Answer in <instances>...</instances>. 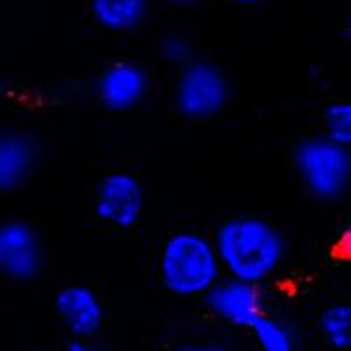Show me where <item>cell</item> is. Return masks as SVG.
Listing matches in <instances>:
<instances>
[{"mask_svg":"<svg viewBox=\"0 0 351 351\" xmlns=\"http://www.w3.org/2000/svg\"><path fill=\"white\" fill-rule=\"evenodd\" d=\"M223 276L263 285L280 274L288 253L283 232L258 215L239 213L225 218L213 234Z\"/></svg>","mask_w":351,"mask_h":351,"instance_id":"cell-1","label":"cell"},{"mask_svg":"<svg viewBox=\"0 0 351 351\" xmlns=\"http://www.w3.org/2000/svg\"><path fill=\"white\" fill-rule=\"evenodd\" d=\"M223 276L213 239L199 230H176L158 253V281L176 297H202Z\"/></svg>","mask_w":351,"mask_h":351,"instance_id":"cell-2","label":"cell"},{"mask_svg":"<svg viewBox=\"0 0 351 351\" xmlns=\"http://www.w3.org/2000/svg\"><path fill=\"white\" fill-rule=\"evenodd\" d=\"M291 160L304 192L311 199L335 204L346 197L351 183L350 146L316 134L293 146Z\"/></svg>","mask_w":351,"mask_h":351,"instance_id":"cell-3","label":"cell"},{"mask_svg":"<svg viewBox=\"0 0 351 351\" xmlns=\"http://www.w3.org/2000/svg\"><path fill=\"white\" fill-rule=\"evenodd\" d=\"M174 83V108L193 121H208L227 109L232 84L227 72L206 58H193L178 69Z\"/></svg>","mask_w":351,"mask_h":351,"instance_id":"cell-4","label":"cell"},{"mask_svg":"<svg viewBox=\"0 0 351 351\" xmlns=\"http://www.w3.org/2000/svg\"><path fill=\"white\" fill-rule=\"evenodd\" d=\"M46 263L39 230L30 221L8 218L0 221V276L14 283L37 280Z\"/></svg>","mask_w":351,"mask_h":351,"instance_id":"cell-5","label":"cell"},{"mask_svg":"<svg viewBox=\"0 0 351 351\" xmlns=\"http://www.w3.org/2000/svg\"><path fill=\"white\" fill-rule=\"evenodd\" d=\"M146 208V190L136 174L112 171L95 186L93 213L99 221L118 230H128L141 221Z\"/></svg>","mask_w":351,"mask_h":351,"instance_id":"cell-6","label":"cell"},{"mask_svg":"<svg viewBox=\"0 0 351 351\" xmlns=\"http://www.w3.org/2000/svg\"><path fill=\"white\" fill-rule=\"evenodd\" d=\"M204 306L216 319L237 328H252L265 313V293L262 285L221 276L202 295Z\"/></svg>","mask_w":351,"mask_h":351,"instance_id":"cell-7","label":"cell"},{"mask_svg":"<svg viewBox=\"0 0 351 351\" xmlns=\"http://www.w3.org/2000/svg\"><path fill=\"white\" fill-rule=\"evenodd\" d=\"M152 80L148 71L134 60H116L99 72L95 97L111 112H128L148 97Z\"/></svg>","mask_w":351,"mask_h":351,"instance_id":"cell-8","label":"cell"},{"mask_svg":"<svg viewBox=\"0 0 351 351\" xmlns=\"http://www.w3.org/2000/svg\"><path fill=\"white\" fill-rule=\"evenodd\" d=\"M40 162V144L30 132L0 128V195L20 192L32 180Z\"/></svg>","mask_w":351,"mask_h":351,"instance_id":"cell-9","label":"cell"},{"mask_svg":"<svg viewBox=\"0 0 351 351\" xmlns=\"http://www.w3.org/2000/svg\"><path fill=\"white\" fill-rule=\"evenodd\" d=\"M55 313L74 339H90L104 325L106 309L99 293L83 283L65 285L55 295Z\"/></svg>","mask_w":351,"mask_h":351,"instance_id":"cell-10","label":"cell"},{"mask_svg":"<svg viewBox=\"0 0 351 351\" xmlns=\"http://www.w3.org/2000/svg\"><path fill=\"white\" fill-rule=\"evenodd\" d=\"M152 0H88L93 21L112 34H130L143 27Z\"/></svg>","mask_w":351,"mask_h":351,"instance_id":"cell-11","label":"cell"},{"mask_svg":"<svg viewBox=\"0 0 351 351\" xmlns=\"http://www.w3.org/2000/svg\"><path fill=\"white\" fill-rule=\"evenodd\" d=\"M318 330L322 339L337 351L351 348V306L346 302H332L318 316Z\"/></svg>","mask_w":351,"mask_h":351,"instance_id":"cell-12","label":"cell"},{"mask_svg":"<svg viewBox=\"0 0 351 351\" xmlns=\"http://www.w3.org/2000/svg\"><path fill=\"white\" fill-rule=\"evenodd\" d=\"M256 346L262 351H297V334L285 319L263 313L252 325Z\"/></svg>","mask_w":351,"mask_h":351,"instance_id":"cell-13","label":"cell"},{"mask_svg":"<svg viewBox=\"0 0 351 351\" xmlns=\"http://www.w3.org/2000/svg\"><path fill=\"white\" fill-rule=\"evenodd\" d=\"M324 136L343 146L351 144V104L348 100H334L322 114Z\"/></svg>","mask_w":351,"mask_h":351,"instance_id":"cell-14","label":"cell"},{"mask_svg":"<svg viewBox=\"0 0 351 351\" xmlns=\"http://www.w3.org/2000/svg\"><path fill=\"white\" fill-rule=\"evenodd\" d=\"M158 56L169 67L181 69L195 58V53H193L192 40L183 34L172 32L160 39Z\"/></svg>","mask_w":351,"mask_h":351,"instance_id":"cell-15","label":"cell"},{"mask_svg":"<svg viewBox=\"0 0 351 351\" xmlns=\"http://www.w3.org/2000/svg\"><path fill=\"white\" fill-rule=\"evenodd\" d=\"M176 351H230V350L225 346H221V344L197 343V344H186V346H181V348H178Z\"/></svg>","mask_w":351,"mask_h":351,"instance_id":"cell-16","label":"cell"},{"mask_svg":"<svg viewBox=\"0 0 351 351\" xmlns=\"http://www.w3.org/2000/svg\"><path fill=\"white\" fill-rule=\"evenodd\" d=\"M65 351H99L95 346L88 343V339H72L67 344Z\"/></svg>","mask_w":351,"mask_h":351,"instance_id":"cell-17","label":"cell"},{"mask_svg":"<svg viewBox=\"0 0 351 351\" xmlns=\"http://www.w3.org/2000/svg\"><path fill=\"white\" fill-rule=\"evenodd\" d=\"M350 239H351V230H350V225H346V227L341 230V236H339V246L346 247V250H350Z\"/></svg>","mask_w":351,"mask_h":351,"instance_id":"cell-18","label":"cell"},{"mask_svg":"<svg viewBox=\"0 0 351 351\" xmlns=\"http://www.w3.org/2000/svg\"><path fill=\"white\" fill-rule=\"evenodd\" d=\"M227 2H230V4H234V5H243V8H250V5L258 4V2H262V0H227Z\"/></svg>","mask_w":351,"mask_h":351,"instance_id":"cell-19","label":"cell"},{"mask_svg":"<svg viewBox=\"0 0 351 351\" xmlns=\"http://www.w3.org/2000/svg\"><path fill=\"white\" fill-rule=\"evenodd\" d=\"M167 4H174V5H190V4H195L199 0H164Z\"/></svg>","mask_w":351,"mask_h":351,"instance_id":"cell-20","label":"cell"},{"mask_svg":"<svg viewBox=\"0 0 351 351\" xmlns=\"http://www.w3.org/2000/svg\"><path fill=\"white\" fill-rule=\"evenodd\" d=\"M28 351H55V350H44V348H34V350H28Z\"/></svg>","mask_w":351,"mask_h":351,"instance_id":"cell-21","label":"cell"}]
</instances>
